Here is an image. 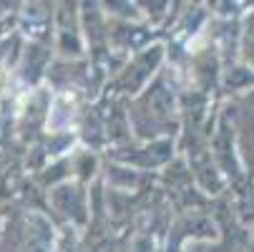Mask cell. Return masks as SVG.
<instances>
[{"mask_svg":"<svg viewBox=\"0 0 254 252\" xmlns=\"http://www.w3.org/2000/svg\"><path fill=\"white\" fill-rule=\"evenodd\" d=\"M5 86H8V74H5L3 68H0V93L5 91Z\"/></svg>","mask_w":254,"mask_h":252,"instance_id":"6da1fadb","label":"cell"}]
</instances>
